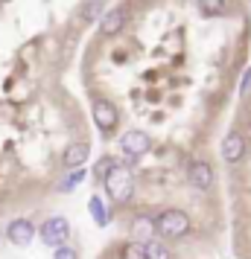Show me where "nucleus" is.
<instances>
[{
  "label": "nucleus",
  "mask_w": 251,
  "mask_h": 259,
  "mask_svg": "<svg viewBox=\"0 0 251 259\" xmlns=\"http://www.w3.org/2000/svg\"><path fill=\"white\" fill-rule=\"evenodd\" d=\"M242 154H245V140H242V134H228L225 140H222V160H225V163H239Z\"/></svg>",
  "instance_id": "0eeeda50"
},
{
  "label": "nucleus",
  "mask_w": 251,
  "mask_h": 259,
  "mask_svg": "<svg viewBox=\"0 0 251 259\" xmlns=\"http://www.w3.org/2000/svg\"><path fill=\"white\" fill-rule=\"evenodd\" d=\"M123 259H149L146 256V245L144 242H129V245L123 247V253H120Z\"/></svg>",
  "instance_id": "4468645a"
},
{
  "label": "nucleus",
  "mask_w": 251,
  "mask_h": 259,
  "mask_svg": "<svg viewBox=\"0 0 251 259\" xmlns=\"http://www.w3.org/2000/svg\"><path fill=\"white\" fill-rule=\"evenodd\" d=\"M155 227L164 239H181V236L190 233V219L181 210H164L155 219Z\"/></svg>",
  "instance_id": "f03ea898"
},
{
  "label": "nucleus",
  "mask_w": 251,
  "mask_h": 259,
  "mask_svg": "<svg viewBox=\"0 0 251 259\" xmlns=\"http://www.w3.org/2000/svg\"><path fill=\"white\" fill-rule=\"evenodd\" d=\"M239 94H242V96L251 94V70L245 73V79H242V84H239Z\"/></svg>",
  "instance_id": "aec40b11"
},
{
  "label": "nucleus",
  "mask_w": 251,
  "mask_h": 259,
  "mask_svg": "<svg viewBox=\"0 0 251 259\" xmlns=\"http://www.w3.org/2000/svg\"><path fill=\"white\" fill-rule=\"evenodd\" d=\"M91 215L96 219V224H105V207L99 198H91Z\"/></svg>",
  "instance_id": "f3484780"
},
{
  "label": "nucleus",
  "mask_w": 251,
  "mask_h": 259,
  "mask_svg": "<svg viewBox=\"0 0 251 259\" xmlns=\"http://www.w3.org/2000/svg\"><path fill=\"white\" fill-rule=\"evenodd\" d=\"M82 181H85V175L79 172V169H76L73 175H67V178H64V184H61L59 189H61V192H70V189H76L79 184H82Z\"/></svg>",
  "instance_id": "dca6fc26"
},
{
  "label": "nucleus",
  "mask_w": 251,
  "mask_h": 259,
  "mask_svg": "<svg viewBox=\"0 0 251 259\" xmlns=\"http://www.w3.org/2000/svg\"><path fill=\"white\" fill-rule=\"evenodd\" d=\"M146 256L149 259H169V250H167V245H161V242H146Z\"/></svg>",
  "instance_id": "2eb2a0df"
},
{
  "label": "nucleus",
  "mask_w": 251,
  "mask_h": 259,
  "mask_svg": "<svg viewBox=\"0 0 251 259\" xmlns=\"http://www.w3.org/2000/svg\"><path fill=\"white\" fill-rule=\"evenodd\" d=\"M117 108L111 105L108 99H94V122L99 125V131H114L117 125Z\"/></svg>",
  "instance_id": "39448f33"
},
{
  "label": "nucleus",
  "mask_w": 251,
  "mask_h": 259,
  "mask_svg": "<svg viewBox=\"0 0 251 259\" xmlns=\"http://www.w3.org/2000/svg\"><path fill=\"white\" fill-rule=\"evenodd\" d=\"M88 157H91L88 143H70V146L64 149V166H70V169H79Z\"/></svg>",
  "instance_id": "9d476101"
},
{
  "label": "nucleus",
  "mask_w": 251,
  "mask_h": 259,
  "mask_svg": "<svg viewBox=\"0 0 251 259\" xmlns=\"http://www.w3.org/2000/svg\"><path fill=\"white\" fill-rule=\"evenodd\" d=\"M123 26H126V9H111V12H105L99 18V32L108 38L117 35Z\"/></svg>",
  "instance_id": "1a4fd4ad"
},
{
  "label": "nucleus",
  "mask_w": 251,
  "mask_h": 259,
  "mask_svg": "<svg viewBox=\"0 0 251 259\" xmlns=\"http://www.w3.org/2000/svg\"><path fill=\"white\" fill-rule=\"evenodd\" d=\"M53 259H76V250L67 245H56V256Z\"/></svg>",
  "instance_id": "6ab92c4d"
},
{
  "label": "nucleus",
  "mask_w": 251,
  "mask_h": 259,
  "mask_svg": "<svg viewBox=\"0 0 251 259\" xmlns=\"http://www.w3.org/2000/svg\"><path fill=\"white\" fill-rule=\"evenodd\" d=\"M120 146H123V152L129 154V157H144V154L149 152L152 140H149L146 131H129V134H123Z\"/></svg>",
  "instance_id": "20e7f679"
},
{
  "label": "nucleus",
  "mask_w": 251,
  "mask_h": 259,
  "mask_svg": "<svg viewBox=\"0 0 251 259\" xmlns=\"http://www.w3.org/2000/svg\"><path fill=\"white\" fill-rule=\"evenodd\" d=\"M67 236H70V222L67 219H61V215H53V219H47L44 222V227H41V242L44 245H64L67 242Z\"/></svg>",
  "instance_id": "7ed1b4c3"
},
{
  "label": "nucleus",
  "mask_w": 251,
  "mask_h": 259,
  "mask_svg": "<svg viewBox=\"0 0 251 259\" xmlns=\"http://www.w3.org/2000/svg\"><path fill=\"white\" fill-rule=\"evenodd\" d=\"M187 178H190V184H193L196 189H210V187H213V181H216L213 166H210V163H204V160H196V163L190 166Z\"/></svg>",
  "instance_id": "423d86ee"
},
{
  "label": "nucleus",
  "mask_w": 251,
  "mask_h": 259,
  "mask_svg": "<svg viewBox=\"0 0 251 259\" xmlns=\"http://www.w3.org/2000/svg\"><path fill=\"white\" fill-rule=\"evenodd\" d=\"M105 15V6H102V0H88L82 6V21L85 24H91V21H99Z\"/></svg>",
  "instance_id": "ddd939ff"
},
{
  "label": "nucleus",
  "mask_w": 251,
  "mask_h": 259,
  "mask_svg": "<svg viewBox=\"0 0 251 259\" xmlns=\"http://www.w3.org/2000/svg\"><path fill=\"white\" fill-rule=\"evenodd\" d=\"M196 6L204 18H219L228 12V0H196Z\"/></svg>",
  "instance_id": "f8f14e48"
},
{
  "label": "nucleus",
  "mask_w": 251,
  "mask_h": 259,
  "mask_svg": "<svg viewBox=\"0 0 251 259\" xmlns=\"http://www.w3.org/2000/svg\"><path fill=\"white\" fill-rule=\"evenodd\" d=\"M114 163H117L114 157H105V160H99V163H96V178L102 181V178H105L108 172H111V166H114Z\"/></svg>",
  "instance_id": "a211bd4d"
},
{
  "label": "nucleus",
  "mask_w": 251,
  "mask_h": 259,
  "mask_svg": "<svg viewBox=\"0 0 251 259\" xmlns=\"http://www.w3.org/2000/svg\"><path fill=\"white\" fill-rule=\"evenodd\" d=\"M102 184H105L108 195L114 198V204H126V201L132 198V192H134L132 169H129V166H123V163L111 166V172L102 178Z\"/></svg>",
  "instance_id": "f257e3e1"
},
{
  "label": "nucleus",
  "mask_w": 251,
  "mask_h": 259,
  "mask_svg": "<svg viewBox=\"0 0 251 259\" xmlns=\"http://www.w3.org/2000/svg\"><path fill=\"white\" fill-rule=\"evenodd\" d=\"M32 236H35L32 222H26V219H15V222L9 224V242H12V245L26 247L29 242H32Z\"/></svg>",
  "instance_id": "6e6552de"
},
{
  "label": "nucleus",
  "mask_w": 251,
  "mask_h": 259,
  "mask_svg": "<svg viewBox=\"0 0 251 259\" xmlns=\"http://www.w3.org/2000/svg\"><path fill=\"white\" fill-rule=\"evenodd\" d=\"M132 230H134V236H137V242H149L152 233L158 230L155 219H149V215H137V219L132 222Z\"/></svg>",
  "instance_id": "9b49d317"
}]
</instances>
